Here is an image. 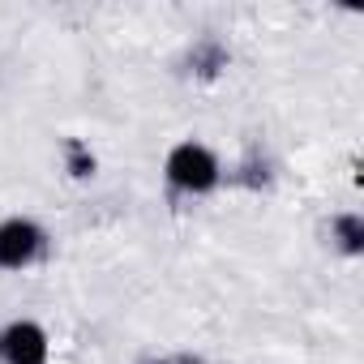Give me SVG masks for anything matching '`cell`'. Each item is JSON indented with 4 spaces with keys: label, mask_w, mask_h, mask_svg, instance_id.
Here are the masks:
<instances>
[{
    "label": "cell",
    "mask_w": 364,
    "mask_h": 364,
    "mask_svg": "<svg viewBox=\"0 0 364 364\" xmlns=\"http://www.w3.org/2000/svg\"><path fill=\"white\" fill-rule=\"evenodd\" d=\"M48 253V228L31 215L0 219V270H31Z\"/></svg>",
    "instance_id": "7a4b0ae2"
},
{
    "label": "cell",
    "mask_w": 364,
    "mask_h": 364,
    "mask_svg": "<svg viewBox=\"0 0 364 364\" xmlns=\"http://www.w3.org/2000/svg\"><path fill=\"white\" fill-rule=\"evenodd\" d=\"M52 360V338L39 321L18 317L0 330V364H48Z\"/></svg>",
    "instance_id": "3957f363"
},
{
    "label": "cell",
    "mask_w": 364,
    "mask_h": 364,
    "mask_svg": "<svg viewBox=\"0 0 364 364\" xmlns=\"http://www.w3.org/2000/svg\"><path fill=\"white\" fill-rule=\"evenodd\" d=\"M163 180L171 193H185V198H206L219 189L223 180V163L206 141H176L163 159Z\"/></svg>",
    "instance_id": "6da1fadb"
},
{
    "label": "cell",
    "mask_w": 364,
    "mask_h": 364,
    "mask_svg": "<svg viewBox=\"0 0 364 364\" xmlns=\"http://www.w3.org/2000/svg\"><path fill=\"white\" fill-rule=\"evenodd\" d=\"M65 167H69V176H77V180H86V176H95V154H90V146L86 141H77V137H69L65 141Z\"/></svg>",
    "instance_id": "5b68a950"
},
{
    "label": "cell",
    "mask_w": 364,
    "mask_h": 364,
    "mask_svg": "<svg viewBox=\"0 0 364 364\" xmlns=\"http://www.w3.org/2000/svg\"><path fill=\"white\" fill-rule=\"evenodd\" d=\"M330 240L338 245V253H347V257H360V253H364V219H360L355 210L338 215V219L330 223Z\"/></svg>",
    "instance_id": "277c9868"
}]
</instances>
